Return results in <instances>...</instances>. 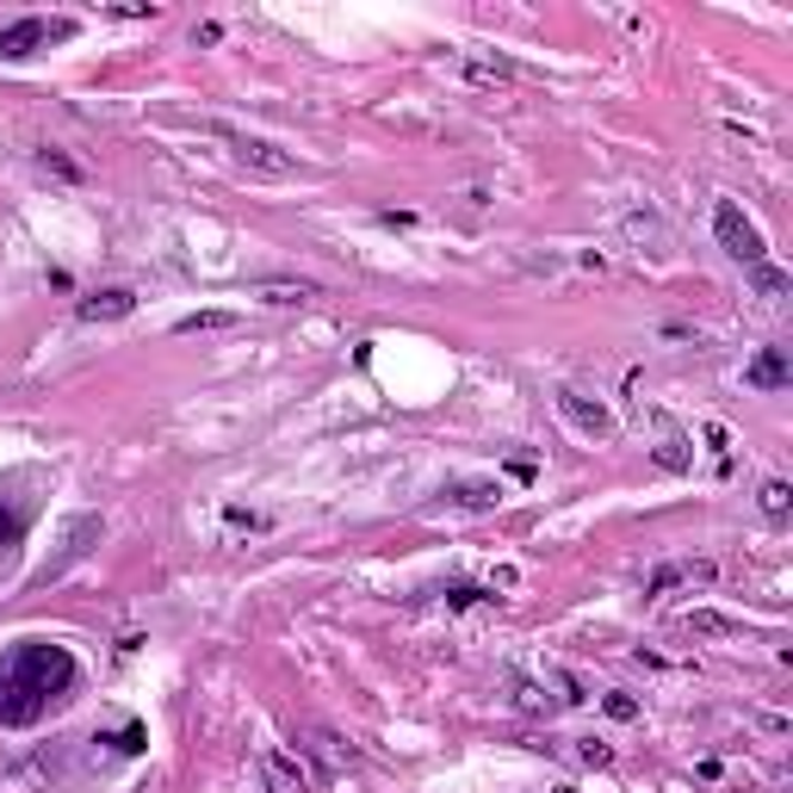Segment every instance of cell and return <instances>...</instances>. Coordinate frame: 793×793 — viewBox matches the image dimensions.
<instances>
[{
	"label": "cell",
	"instance_id": "obj_1",
	"mask_svg": "<svg viewBox=\"0 0 793 793\" xmlns=\"http://www.w3.org/2000/svg\"><path fill=\"white\" fill-rule=\"evenodd\" d=\"M69 688H75V657L63 645L25 638L13 651H0V726H32Z\"/></svg>",
	"mask_w": 793,
	"mask_h": 793
},
{
	"label": "cell",
	"instance_id": "obj_2",
	"mask_svg": "<svg viewBox=\"0 0 793 793\" xmlns=\"http://www.w3.org/2000/svg\"><path fill=\"white\" fill-rule=\"evenodd\" d=\"M713 236H719V249H726L731 261H744V267L769 261V242H762V230L744 218V205H738V199H719L713 205Z\"/></svg>",
	"mask_w": 793,
	"mask_h": 793
},
{
	"label": "cell",
	"instance_id": "obj_3",
	"mask_svg": "<svg viewBox=\"0 0 793 793\" xmlns=\"http://www.w3.org/2000/svg\"><path fill=\"white\" fill-rule=\"evenodd\" d=\"M63 38H75V19H13V25H0V56L25 63L38 50L63 44Z\"/></svg>",
	"mask_w": 793,
	"mask_h": 793
},
{
	"label": "cell",
	"instance_id": "obj_4",
	"mask_svg": "<svg viewBox=\"0 0 793 793\" xmlns=\"http://www.w3.org/2000/svg\"><path fill=\"white\" fill-rule=\"evenodd\" d=\"M223 143L236 149V161L242 168H254V174H273V180H285V174H298V156H285L280 143H267V137H254V131H236V125H211Z\"/></svg>",
	"mask_w": 793,
	"mask_h": 793
},
{
	"label": "cell",
	"instance_id": "obj_5",
	"mask_svg": "<svg viewBox=\"0 0 793 793\" xmlns=\"http://www.w3.org/2000/svg\"><path fill=\"white\" fill-rule=\"evenodd\" d=\"M719 583V564L713 559H676V564H657L645 576V595H669V589H713Z\"/></svg>",
	"mask_w": 793,
	"mask_h": 793
},
{
	"label": "cell",
	"instance_id": "obj_6",
	"mask_svg": "<svg viewBox=\"0 0 793 793\" xmlns=\"http://www.w3.org/2000/svg\"><path fill=\"white\" fill-rule=\"evenodd\" d=\"M131 311H137V292H125V285H106V292L81 298V323H125Z\"/></svg>",
	"mask_w": 793,
	"mask_h": 793
},
{
	"label": "cell",
	"instance_id": "obj_7",
	"mask_svg": "<svg viewBox=\"0 0 793 793\" xmlns=\"http://www.w3.org/2000/svg\"><path fill=\"white\" fill-rule=\"evenodd\" d=\"M261 781H267V793H311V775L285 750H261Z\"/></svg>",
	"mask_w": 793,
	"mask_h": 793
},
{
	"label": "cell",
	"instance_id": "obj_8",
	"mask_svg": "<svg viewBox=\"0 0 793 793\" xmlns=\"http://www.w3.org/2000/svg\"><path fill=\"white\" fill-rule=\"evenodd\" d=\"M559 409H564V421H571V428H583L589 440H602L607 428H614V416H607L602 404H589L583 390H559Z\"/></svg>",
	"mask_w": 793,
	"mask_h": 793
},
{
	"label": "cell",
	"instance_id": "obj_9",
	"mask_svg": "<svg viewBox=\"0 0 793 793\" xmlns=\"http://www.w3.org/2000/svg\"><path fill=\"white\" fill-rule=\"evenodd\" d=\"M744 385H757V390H787V385H793L787 347H762V354L744 366Z\"/></svg>",
	"mask_w": 793,
	"mask_h": 793
},
{
	"label": "cell",
	"instance_id": "obj_10",
	"mask_svg": "<svg viewBox=\"0 0 793 793\" xmlns=\"http://www.w3.org/2000/svg\"><path fill=\"white\" fill-rule=\"evenodd\" d=\"M100 533H106V521H100V514H75V521H69V533H63V552L50 559V576H56V571H69V564H75L81 552H87V545L100 540Z\"/></svg>",
	"mask_w": 793,
	"mask_h": 793
},
{
	"label": "cell",
	"instance_id": "obj_11",
	"mask_svg": "<svg viewBox=\"0 0 793 793\" xmlns=\"http://www.w3.org/2000/svg\"><path fill=\"white\" fill-rule=\"evenodd\" d=\"M682 633H695V638H744L750 626L731 620V614H713V607H688V614H682Z\"/></svg>",
	"mask_w": 793,
	"mask_h": 793
},
{
	"label": "cell",
	"instance_id": "obj_12",
	"mask_svg": "<svg viewBox=\"0 0 793 793\" xmlns=\"http://www.w3.org/2000/svg\"><path fill=\"white\" fill-rule=\"evenodd\" d=\"M657 421V466H669V471H688V440H682V428H676V421L669 416H651Z\"/></svg>",
	"mask_w": 793,
	"mask_h": 793
},
{
	"label": "cell",
	"instance_id": "obj_13",
	"mask_svg": "<svg viewBox=\"0 0 793 793\" xmlns=\"http://www.w3.org/2000/svg\"><path fill=\"white\" fill-rule=\"evenodd\" d=\"M497 502H502V483H452V490H447V509L483 514V509H497Z\"/></svg>",
	"mask_w": 793,
	"mask_h": 793
},
{
	"label": "cell",
	"instance_id": "obj_14",
	"mask_svg": "<svg viewBox=\"0 0 793 793\" xmlns=\"http://www.w3.org/2000/svg\"><path fill=\"white\" fill-rule=\"evenodd\" d=\"M564 676H552V688H559ZM552 688L545 682H514V707H521V713H559L564 707V695H552Z\"/></svg>",
	"mask_w": 793,
	"mask_h": 793
},
{
	"label": "cell",
	"instance_id": "obj_15",
	"mask_svg": "<svg viewBox=\"0 0 793 793\" xmlns=\"http://www.w3.org/2000/svg\"><path fill=\"white\" fill-rule=\"evenodd\" d=\"M750 285H757V298H769V304H781V298L793 292V280L781 273V267H769V261H762V267H750Z\"/></svg>",
	"mask_w": 793,
	"mask_h": 793
},
{
	"label": "cell",
	"instance_id": "obj_16",
	"mask_svg": "<svg viewBox=\"0 0 793 793\" xmlns=\"http://www.w3.org/2000/svg\"><path fill=\"white\" fill-rule=\"evenodd\" d=\"M757 502H762V514H769V521H787V509H793V490H787L781 478H769V483L757 490Z\"/></svg>",
	"mask_w": 793,
	"mask_h": 793
},
{
	"label": "cell",
	"instance_id": "obj_17",
	"mask_svg": "<svg viewBox=\"0 0 793 793\" xmlns=\"http://www.w3.org/2000/svg\"><path fill=\"white\" fill-rule=\"evenodd\" d=\"M218 328H236V311H199V316H180V335H218Z\"/></svg>",
	"mask_w": 793,
	"mask_h": 793
},
{
	"label": "cell",
	"instance_id": "obj_18",
	"mask_svg": "<svg viewBox=\"0 0 793 793\" xmlns=\"http://www.w3.org/2000/svg\"><path fill=\"white\" fill-rule=\"evenodd\" d=\"M254 298H261V304H304V298H316V285H285V280H273V285H254Z\"/></svg>",
	"mask_w": 793,
	"mask_h": 793
},
{
	"label": "cell",
	"instance_id": "obj_19",
	"mask_svg": "<svg viewBox=\"0 0 793 793\" xmlns=\"http://www.w3.org/2000/svg\"><path fill=\"white\" fill-rule=\"evenodd\" d=\"M602 707H607L614 719H638V700H633V695H607Z\"/></svg>",
	"mask_w": 793,
	"mask_h": 793
},
{
	"label": "cell",
	"instance_id": "obj_20",
	"mask_svg": "<svg viewBox=\"0 0 793 793\" xmlns=\"http://www.w3.org/2000/svg\"><path fill=\"white\" fill-rule=\"evenodd\" d=\"M447 602H452V607H471V602H483V589H471V583H459V589H447Z\"/></svg>",
	"mask_w": 793,
	"mask_h": 793
},
{
	"label": "cell",
	"instance_id": "obj_21",
	"mask_svg": "<svg viewBox=\"0 0 793 793\" xmlns=\"http://www.w3.org/2000/svg\"><path fill=\"white\" fill-rule=\"evenodd\" d=\"M13 540H19V514L0 509V545H13Z\"/></svg>",
	"mask_w": 793,
	"mask_h": 793
},
{
	"label": "cell",
	"instance_id": "obj_22",
	"mask_svg": "<svg viewBox=\"0 0 793 793\" xmlns=\"http://www.w3.org/2000/svg\"><path fill=\"white\" fill-rule=\"evenodd\" d=\"M44 168H56V174H63V180H81V168H75V161H63V156H50V149H44Z\"/></svg>",
	"mask_w": 793,
	"mask_h": 793
},
{
	"label": "cell",
	"instance_id": "obj_23",
	"mask_svg": "<svg viewBox=\"0 0 793 793\" xmlns=\"http://www.w3.org/2000/svg\"><path fill=\"white\" fill-rule=\"evenodd\" d=\"M583 762H595V769H602V762H614V750H607V744H583Z\"/></svg>",
	"mask_w": 793,
	"mask_h": 793
}]
</instances>
